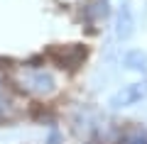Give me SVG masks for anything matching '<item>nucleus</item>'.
<instances>
[{"label": "nucleus", "instance_id": "6e6552de", "mask_svg": "<svg viewBox=\"0 0 147 144\" xmlns=\"http://www.w3.org/2000/svg\"><path fill=\"white\" fill-rule=\"evenodd\" d=\"M66 3H76V0H66Z\"/></svg>", "mask_w": 147, "mask_h": 144}, {"label": "nucleus", "instance_id": "f257e3e1", "mask_svg": "<svg viewBox=\"0 0 147 144\" xmlns=\"http://www.w3.org/2000/svg\"><path fill=\"white\" fill-rule=\"evenodd\" d=\"M66 78L52 61H22L7 71V86L25 100L49 103L64 90Z\"/></svg>", "mask_w": 147, "mask_h": 144}, {"label": "nucleus", "instance_id": "423d86ee", "mask_svg": "<svg viewBox=\"0 0 147 144\" xmlns=\"http://www.w3.org/2000/svg\"><path fill=\"white\" fill-rule=\"evenodd\" d=\"M84 12H86V17H88L93 25L105 22L110 15H113V10H110V3H108V0H91V3H86V5H84Z\"/></svg>", "mask_w": 147, "mask_h": 144}, {"label": "nucleus", "instance_id": "f03ea898", "mask_svg": "<svg viewBox=\"0 0 147 144\" xmlns=\"http://www.w3.org/2000/svg\"><path fill=\"white\" fill-rule=\"evenodd\" d=\"M145 98H147V78H142V81H135V83H127V86L118 88L108 98V108L125 110V108H132V105L142 103Z\"/></svg>", "mask_w": 147, "mask_h": 144}, {"label": "nucleus", "instance_id": "39448f33", "mask_svg": "<svg viewBox=\"0 0 147 144\" xmlns=\"http://www.w3.org/2000/svg\"><path fill=\"white\" fill-rule=\"evenodd\" d=\"M115 144H147V127L142 125H127L118 132Z\"/></svg>", "mask_w": 147, "mask_h": 144}, {"label": "nucleus", "instance_id": "20e7f679", "mask_svg": "<svg viewBox=\"0 0 147 144\" xmlns=\"http://www.w3.org/2000/svg\"><path fill=\"white\" fill-rule=\"evenodd\" d=\"M115 37L118 39H127V37L135 32V17H132L130 5H120L115 12Z\"/></svg>", "mask_w": 147, "mask_h": 144}, {"label": "nucleus", "instance_id": "7ed1b4c3", "mask_svg": "<svg viewBox=\"0 0 147 144\" xmlns=\"http://www.w3.org/2000/svg\"><path fill=\"white\" fill-rule=\"evenodd\" d=\"M22 100L10 86L0 88V122H15L17 117H22Z\"/></svg>", "mask_w": 147, "mask_h": 144}, {"label": "nucleus", "instance_id": "0eeeda50", "mask_svg": "<svg viewBox=\"0 0 147 144\" xmlns=\"http://www.w3.org/2000/svg\"><path fill=\"white\" fill-rule=\"evenodd\" d=\"M123 64H125L130 71L137 73H147V54L142 49H130V52L123 54Z\"/></svg>", "mask_w": 147, "mask_h": 144}]
</instances>
